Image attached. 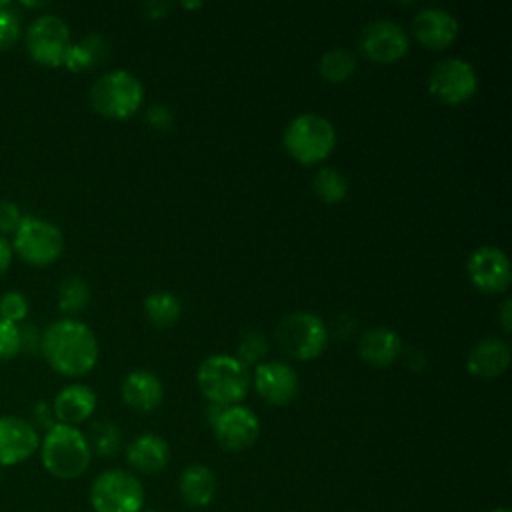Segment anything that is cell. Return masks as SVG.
<instances>
[{"label":"cell","mask_w":512,"mask_h":512,"mask_svg":"<svg viewBox=\"0 0 512 512\" xmlns=\"http://www.w3.org/2000/svg\"><path fill=\"white\" fill-rule=\"evenodd\" d=\"M40 354L62 376L78 378L98 362V340L90 326L74 318L52 322L40 340Z\"/></svg>","instance_id":"obj_1"},{"label":"cell","mask_w":512,"mask_h":512,"mask_svg":"<svg viewBox=\"0 0 512 512\" xmlns=\"http://www.w3.org/2000/svg\"><path fill=\"white\" fill-rule=\"evenodd\" d=\"M196 380L202 396L216 406L240 404L250 388V372L228 354H212L204 358L196 370Z\"/></svg>","instance_id":"obj_2"},{"label":"cell","mask_w":512,"mask_h":512,"mask_svg":"<svg viewBox=\"0 0 512 512\" xmlns=\"http://www.w3.org/2000/svg\"><path fill=\"white\" fill-rule=\"evenodd\" d=\"M40 458L52 476L72 480L88 470L92 452L86 434H82L76 426L56 422L50 430H46L40 444Z\"/></svg>","instance_id":"obj_3"},{"label":"cell","mask_w":512,"mask_h":512,"mask_svg":"<svg viewBox=\"0 0 512 512\" xmlns=\"http://www.w3.org/2000/svg\"><path fill=\"white\" fill-rule=\"evenodd\" d=\"M282 142L296 162L312 166L326 160L336 148V128L326 116L304 112L286 124Z\"/></svg>","instance_id":"obj_4"},{"label":"cell","mask_w":512,"mask_h":512,"mask_svg":"<svg viewBox=\"0 0 512 512\" xmlns=\"http://www.w3.org/2000/svg\"><path fill=\"white\" fill-rule=\"evenodd\" d=\"M90 106L106 118L124 120L138 112L144 100V86L128 70H108L96 78L88 94Z\"/></svg>","instance_id":"obj_5"},{"label":"cell","mask_w":512,"mask_h":512,"mask_svg":"<svg viewBox=\"0 0 512 512\" xmlns=\"http://www.w3.org/2000/svg\"><path fill=\"white\" fill-rule=\"evenodd\" d=\"M276 342L290 358L312 360L324 352L328 344V330L318 314L296 310L278 322Z\"/></svg>","instance_id":"obj_6"},{"label":"cell","mask_w":512,"mask_h":512,"mask_svg":"<svg viewBox=\"0 0 512 512\" xmlns=\"http://www.w3.org/2000/svg\"><path fill=\"white\" fill-rule=\"evenodd\" d=\"M64 234L62 230L44 218L22 216L20 226L14 232L12 252L30 266H48L62 256Z\"/></svg>","instance_id":"obj_7"},{"label":"cell","mask_w":512,"mask_h":512,"mask_svg":"<svg viewBox=\"0 0 512 512\" xmlns=\"http://www.w3.org/2000/svg\"><path fill=\"white\" fill-rule=\"evenodd\" d=\"M90 504L94 512H142V482L120 468L104 470L90 486Z\"/></svg>","instance_id":"obj_8"},{"label":"cell","mask_w":512,"mask_h":512,"mask_svg":"<svg viewBox=\"0 0 512 512\" xmlns=\"http://www.w3.org/2000/svg\"><path fill=\"white\" fill-rule=\"evenodd\" d=\"M426 86L436 100L456 106L474 96L478 88V72L464 58H442L430 68Z\"/></svg>","instance_id":"obj_9"},{"label":"cell","mask_w":512,"mask_h":512,"mask_svg":"<svg viewBox=\"0 0 512 512\" xmlns=\"http://www.w3.org/2000/svg\"><path fill=\"white\" fill-rule=\"evenodd\" d=\"M70 46V28L56 14H42L26 30V50L40 66L56 68L62 64Z\"/></svg>","instance_id":"obj_10"},{"label":"cell","mask_w":512,"mask_h":512,"mask_svg":"<svg viewBox=\"0 0 512 512\" xmlns=\"http://www.w3.org/2000/svg\"><path fill=\"white\" fill-rule=\"evenodd\" d=\"M466 274L470 284L486 294L506 292L510 286V260L498 246L484 244L470 252L466 260Z\"/></svg>","instance_id":"obj_11"},{"label":"cell","mask_w":512,"mask_h":512,"mask_svg":"<svg viewBox=\"0 0 512 512\" xmlns=\"http://www.w3.org/2000/svg\"><path fill=\"white\" fill-rule=\"evenodd\" d=\"M216 442L228 452H242L250 448L260 434V420L248 406H222L210 422Z\"/></svg>","instance_id":"obj_12"},{"label":"cell","mask_w":512,"mask_h":512,"mask_svg":"<svg viewBox=\"0 0 512 512\" xmlns=\"http://www.w3.org/2000/svg\"><path fill=\"white\" fill-rule=\"evenodd\" d=\"M410 40L406 30L388 18H376L368 22L360 34V50L380 64H392L406 56Z\"/></svg>","instance_id":"obj_13"},{"label":"cell","mask_w":512,"mask_h":512,"mask_svg":"<svg viewBox=\"0 0 512 512\" xmlns=\"http://www.w3.org/2000/svg\"><path fill=\"white\" fill-rule=\"evenodd\" d=\"M252 380L258 396L272 406H286L300 392L296 370L282 360L258 364Z\"/></svg>","instance_id":"obj_14"},{"label":"cell","mask_w":512,"mask_h":512,"mask_svg":"<svg viewBox=\"0 0 512 512\" xmlns=\"http://www.w3.org/2000/svg\"><path fill=\"white\" fill-rule=\"evenodd\" d=\"M40 448V436L34 424L16 416L0 418V466H16Z\"/></svg>","instance_id":"obj_15"},{"label":"cell","mask_w":512,"mask_h":512,"mask_svg":"<svg viewBox=\"0 0 512 512\" xmlns=\"http://www.w3.org/2000/svg\"><path fill=\"white\" fill-rule=\"evenodd\" d=\"M414 36L420 44L432 50L448 48L460 30V24L452 12L442 6H424L412 20Z\"/></svg>","instance_id":"obj_16"},{"label":"cell","mask_w":512,"mask_h":512,"mask_svg":"<svg viewBox=\"0 0 512 512\" xmlns=\"http://www.w3.org/2000/svg\"><path fill=\"white\" fill-rule=\"evenodd\" d=\"M510 366V346L498 336L480 338L466 356V370L482 380L502 376Z\"/></svg>","instance_id":"obj_17"},{"label":"cell","mask_w":512,"mask_h":512,"mask_svg":"<svg viewBox=\"0 0 512 512\" xmlns=\"http://www.w3.org/2000/svg\"><path fill=\"white\" fill-rule=\"evenodd\" d=\"M124 404L136 412H152L162 404L164 384L150 370H132L120 384Z\"/></svg>","instance_id":"obj_18"},{"label":"cell","mask_w":512,"mask_h":512,"mask_svg":"<svg viewBox=\"0 0 512 512\" xmlns=\"http://www.w3.org/2000/svg\"><path fill=\"white\" fill-rule=\"evenodd\" d=\"M168 460L170 446L162 436L154 432H144L136 436L126 448V462L130 464V468L146 476H154L164 470Z\"/></svg>","instance_id":"obj_19"},{"label":"cell","mask_w":512,"mask_h":512,"mask_svg":"<svg viewBox=\"0 0 512 512\" xmlns=\"http://www.w3.org/2000/svg\"><path fill=\"white\" fill-rule=\"evenodd\" d=\"M96 410V394L84 384H70L62 388L52 404V412L58 424L76 426L88 420Z\"/></svg>","instance_id":"obj_20"},{"label":"cell","mask_w":512,"mask_h":512,"mask_svg":"<svg viewBox=\"0 0 512 512\" xmlns=\"http://www.w3.org/2000/svg\"><path fill=\"white\" fill-rule=\"evenodd\" d=\"M402 350V340L396 330L388 326H374L360 336L358 354L360 358L374 368L390 366Z\"/></svg>","instance_id":"obj_21"},{"label":"cell","mask_w":512,"mask_h":512,"mask_svg":"<svg viewBox=\"0 0 512 512\" xmlns=\"http://www.w3.org/2000/svg\"><path fill=\"white\" fill-rule=\"evenodd\" d=\"M178 492L186 506L204 508L214 500L216 478L214 472L204 464H190L182 470L178 480Z\"/></svg>","instance_id":"obj_22"},{"label":"cell","mask_w":512,"mask_h":512,"mask_svg":"<svg viewBox=\"0 0 512 512\" xmlns=\"http://www.w3.org/2000/svg\"><path fill=\"white\" fill-rule=\"evenodd\" d=\"M110 54V44L100 34H88L80 42H70L62 64L72 72H86L100 66Z\"/></svg>","instance_id":"obj_23"},{"label":"cell","mask_w":512,"mask_h":512,"mask_svg":"<svg viewBox=\"0 0 512 512\" xmlns=\"http://www.w3.org/2000/svg\"><path fill=\"white\" fill-rule=\"evenodd\" d=\"M356 54L344 46L328 48L318 60V72L326 82H346L356 72Z\"/></svg>","instance_id":"obj_24"},{"label":"cell","mask_w":512,"mask_h":512,"mask_svg":"<svg viewBox=\"0 0 512 512\" xmlns=\"http://www.w3.org/2000/svg\"><path fill=\"white\" fill-rule=\"evenodd\" d=\"M144 312L154 326H174L182 314L180 298L168 290H154L144 298Z\"/></svg>","instance_id":"obj_25"},{"label":"cell","mask_w":512,"mask_h":512,"mask_svg":"<svg viewBox=\"0 0 512 512\" xmlns=\"http://www.w3.org/2000/svg\"><path fill=\"white\" fill-rule=\"evenodd\" d=\"M314 192L320 200H324L326 204H338L346 198L348 194V180L346 176L334 168V166H324L314 174L312 180Z\"/></svg>","instance_id":"obj_26"},{"label":"cell","mask_w":512,"mask_h":512,"mask_svg":"<svg viewBox=\"0 0 512 512\" xmlns=\"http://www.w3.org/2000/svg\"><path fill=\"white\" fill-rule=\"evenodd\" d=\"M86 440H88L90 452H96L102 458H112L122 448V432L114 422H108V420L94 422L88 430Z\"/></svg>","instance_id":"obj_27"},{"label":"cell","mask_w":512,"mask_h":512,"mask_svg":"<svg viewBox=\"0 0 512 512\" xmlns=\"http://www.w3.org/2000/svg\"><path fill=\"white\" fill-rule=\"evenodd\" d=\"M90 302V286L84 278L70 276L58 288V306L66 314H76L84 310Z\"/></svg>","instance_id":"obj_28"},{"label":"cell","mask_w":512,"mask_h":512,"mask_svg":"<svg viewBox=\"0 0 512 512\" xmlns=\"http://www.w3.org/2000/svg\"><path fill=\"white\" fill-rule=\"evenodd\" d=\"M238 360L248 368L254 364H260V360L268 354V338L260 330H248L240 342H238Z\"/></svg>","instance_id":"obj_29"},{"label":"cell","mask_w":512,"mask_h":512,"mask_svg":"<svg viewBox=\"0 0 512 512\" xmlns=\"http://www.w3.org/2000/svg\"><path fill=\"white\" fill-rule=\"evenodd\" d=\"M28 316V300L20 292H6L0 298V320L18 324Z\"/></svg>","instance_id":"obj_30"},{"label":"cell","mask_w":512,"mask_h":512,"mask_svg":"<svg viewBox=\"0 0 512 512\" xmlns=\"http://www.w3.org/2000/svg\"><path fill=\"white\" fill-rule=\"evenodd\" d=\"M20 32L22 26L18 14L10 10V6L0 10V50L12 48L20 40Z\"/></svg>","instance_id":"obj_31"},{"label":"cell","mask_w":512,"mask_h":512,"mask_svg":"<svg viewBox=\"0 0 512 512\" xmlns=\"http://www.w3.org/2000/svg\"><path fill=\"white\" fill-rule=\"evenodd\" d=\"M20 352V328L18 324L0 320V362L12 360Z\"/></svg>","instance_id":"obj_32"},{"label":"cell","mask_w":512,"mask_h":512,"mask_svg":"<svg viewBox=\"0 0 512 512\" xmlns=\"http://www.w3.org/2000/svg\"><path fill=\"white\" fill-rule=\"evenodd\" d=\"M22 214L18 204L10 200H0V234H14L20 226Z\"/></svg>","instance_id":"obj_33"},{"label":"cell","mask_w":512,"mask_h":512,"mask_svg":"<svg viewBox=\"0 0 512 512\" xmlns=\"http://www.w3.org/2000/svg\"><path fill=\"white\" fill-rule=\"evenodd\" d=\"M18 328H20V352H24L28 356L40 354V340H42L40 330L32 324H24Z\"/></svg>","instance_id":"obj_34"},{"label":"cell","mask_w":512,"mask_h":512,"mask_svg":"<svg viewBox=\"0 0 512 512\" xmlns=\"http://www.w3.org/2000/svg\"><path fill=\"white\" fill-rule=\"evenodd\" d=\"M146 118H148V122L154 126V128H158V130H166V128H170V124H172V112H170V108H166V106H150L148 108V112H146Z\"/></svg>","instance_id":"obj_35"},{"label":"cell","mask_w":512,"mask_h":512,"mask_svg":"<svg viewBox=\"0 0 512 512\" xmlns=\"http://www.w3.org/2000/svg\"><path fill=\"white\" fill-rule=\"evenodd\" d=\"M34 422H36L38 426L50 430V428L56 424V418H54V414L48 412V406H46L44 402H40V404L34 406Z\"/></svg>","instance_id":"obj_36"},{"label":"cell","mask_w":512,"mask_h":512,"mask_svg":"<svg viewBox=\"0 0 512 512\" xmlns=\"http://www.w3.org/2000/svg\"><path fill=\"white\" fill-rule=\"evenodd\" d=\"M498 318H500V326L504 330V334H508L512 330V300L504 298L498 310Z\"/></svg>","instance_id":"obj_37"},{"label":"cell","mask_w":512,"mask_h":512,"mask_svg":"<svg viewBox=\"0 0 512 512\" xmlns=\"http://www.w3.org/2000/svg\"><path fill=\"white\" fill-rule=\"evenodd\" d=\"M168 10H170L168 2L154 0V2H146L144 4V12H146L148 18H164L168 14Z\"/></svg>","instance_id":"obj_38"},{"label":"cell","mask_w":512,"mask_h":512,"mask_svg":"<svg viewBox=\"0 0 512 512\" xmlns=\"http://www.w3.org/2000/svg\"><path fill=\"white\" fill-rule=\"evenodd\" d=\"M10 262H12V246L8 244L6 238L0 236V276L8 270Z\"/></svg>","instance_id":"obj_39"},{"label":"cell","mask_w":512,"mask_h":512,"mask_svg":"<svg viewBox=\"0 0 512 512\" xmlns=\"http://www.w3.org/2000/svg\"><path fill=\"white\" fill-rule=\"evenodd\" d=\"M22 6H26V8H40V6H44V2H22Z\"/></svg>","instance_id":"obj_40"},{"label":"cell","mask_w":512,"mask_h":512,"mask_svg":"<svg viewBox=\"0 0 512 512\" xmlns=\"http://www.w3.org/2000/svg\"><path fill=\"white\" fill-rule=\"evenodd\" d=\"M182 6H184V8H192V10H194V8H200V6H202V2H182Z\"/></svg>","instance_id":"obj_41"},{"label":"cell","mask_w":512,"mask_h":512,"mask_svg":"<svg viewBox=\"0 0 512 512\" xmlns=\"http://www.w3.org/2000/svg\"><path fill=\"white\" fill-rule=\"evenodd\" d=\"M8 6H10L8 0H0V10H4V8H8Z\"/></svg>","instance_id":"obj_42"},{"label":"cell","mask_w":512,"mask_h":512,"mask_svg":"<svg viewBox=\"0 0 512 512\" xmlns=\"http://www.w3.org/2000/svg\"><path fill=\"white\" fill-rule=\"evenodd\" d=\"M492 512H510V510L508 508H494Z\"/></svg>","instance_id":"obj_43"},{"label":"cell","mask_w":512,"mask_h":512,"mask_svg":"<svg viewBox=\"0 0 512 512\" xmlns=\"http://www.w3.org/2000/svg\"><path fill=\"white\" fill-rule=\"evenodd\" d=\"M146 512H154V510H146Z\"/></svg>","instance_id":"obj_44"}]
</instances>
